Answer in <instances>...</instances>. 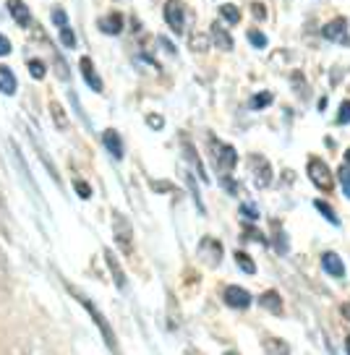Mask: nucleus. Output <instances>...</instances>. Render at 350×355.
Here are the masks:
<instances>
[{"mask_svg":"<svg viewBox=\"0 0 350 355\" xmlns=\"http://www.w3.org/2000/svg\"><path fill=\"white\" fill-rule=\"evenodd\" d=\"M219 183H222V186H225L230 193H238V191H241V186H238L235 180H230V175H222V178H219Z\"/></svg>","mask_w":350,"mask_h":355,"instance_id":"nucleus-33","label":"nucleus"},{"mask_svg":"<svg viewBox=\"0 0 350 355\" xmlns=\"http://www.w3.org/2000/svg\"><path fill=\"white\" fill-rule=\"evenodd\" d=\"M191 47H194V50H199V53H204V50H207V40L194 34V37H191Z\"/></svg>","mask_w":350,"mask_h":355,"instance_id":"nucleus-35","label":"nucleus"},{"mask_svg":"<svg viewBox=\"0 0 350 355\" xmlns=\"http://www.w3.org/2000/svg\"><path fill=\"white\" fill-rule=\"evenodd\" d=\"M0 92L3 94H13L16 92V76H13L11 68L0 66Z\"/></svg>","mask_w":350,"mask_h":355,"instance_id":"nucleus-18","label":"nucleus"},{"mask_svg":"<svg viewBox=\"0 0 350 355\" xmlns=\"http://www.w3.org/2000/svg\"><path fill=\"white\" fill-rule=\"evenodd\" d=\"M212 42L217 44L219 50H233V40H230V34L225 32L217 21L212 24Z\"/></svg>","mask_w":350,"mask_h":355,"instance_id":"nucleus-17","label":"nucleus"},{"mask_svg":"<svg viewBox=\"0 0 350 355\" xmlns=\"http://www.w3.org/2000/svg\"><path fill=\"white\" fill-rule=\"evenodd\" d=\"M78 68H81V76H84V81H87L89 87L94 89V92H102V78L97 76V71H94V63H92L89 58H81Z\"/></svg>","mask_w":350,"mask_h":355,"instance_id":"nucleus-11","label":"nucleus"},{"mask_svg":"<svg viewBox=\"0 0 350 355\" xmlns=\"http://www.w3.org/2000/svg\"><path fill=\"white\" fill-rule=\"evenodd\" d=\"M102 144H105V149H108L115 159H123V141H121V136H118V131L108 128V131L102 133Z\"/></svg>","mask_w":350,"mask_h":355,"instance_id":"nucleus-12","label":"nucleus"},{"mask_svg":"<svg viewBox=\"0 0 350 355\" xmlns=\"http://www.w3.org/2000/svg\"><path fill=\"white\" fill-rule=\"evenodd\" d=\"M183 152H186V157H188V159H191V165L197 167L199 178H201V180H209L207 173H204V167H201V159H199V157H197V152H194V146L188 144V141H186V144H183Z\"/></svg>","mask_w":350,"mask_h":355,"instance_id":"nucleus-22","label":"nucleus"},{"mask_svg":"<svg viewBox=\"0 0 350 355\" xmlns=\"http://www.w3.org/2000/svg\"><path fill=\"white\" fill-rule=\"evenodd\" d=\"M74 186H76V193L81 196V199H89V196H92V189H89V183H84V180H76Z\"/></svg>","mask_w":350,"mask_h":355,"instance_id":"nucleus-32","label":"nucleus"},{"mask_svg":"<svg viewBox=\"0 0 350 355\" xmlns=\"http://www.w3.org/2000/svg\"><path fill=\"white\" fill-rule=\"evenodd\" d=\"M235 264L241 269L243 275H253L256 272V264L251 261V256L246 254V251H235Z\"/></svg>","mask_w":350,"mask_h":355,"instance_id":"nucleus-21","label":"nucleus"},{"mask_svg":"<svg viewBox=\"0 0 350 355\" xmlns=\"http://www.w3.org/2000/svg\"><path fill=\"white\" fill-rule=\"evenodd\" d=\"M251 173H253V183H256L259 189H267V186L272 183V167H269V162H267L262 155L251 157Z\"/></svg>","mask_w":350,"mask_h":355,"instance_id":"nucleus-5","label":"nucleus"},{"mask_svg":"<svg viewBox=\"0 0 350 355\" xmlns=\"http://www.w3.org/2000/svg\"><path fill=\"white\" fill-rule=\"evenodd\" d=\"M340 313L350 322V303H342V306H340Z\"/></svg>","mask_w":350,"mask_h":355,"instance_id":"nucleus-38","label":"nucleus"},{"mask_svg":"<svg viewBox=\"0 0 350 355\" xmlns=\"http://www.w3.org/2000/svg\"><path fill=\"white\" fill-rule=\"evenodd\" d=\"M338 123H350V102H342V105H340Z\"/></svg>","mask_w":350,"mask_h":355,"instance_id":"nucleus-34","label":"nucleus"},{"mask_svg":"<svg viewBox=\"0 0 350 355\" xmlns=\"http://www.w3.org/2000/svg\"><path fill=\"white\" fill-rule=\"evenodd\" d=\"M259 306L274 311V313H280V311H283V300H280V295H277L274 290H267L264 295H259Z\"/></svg>","mask_w":350,"mask_h":355,"instance_id":"nucleus-19","label":"nucleus"},{"mask_svg":"<svg viewBox=\"0 0 350 355\" xmlns=\"http://www.w3.org/2000/svg\"><path fill=\"white\" fill-rule=\"evenodd\" d=\"M308 178H311V183L317 186V189H322L324 193H329L332 191V173H329L327 162H322V159H317V157H311L308 159Z\"/></svg>","mask_w":350,"mask_h":355,"instance_id":"nucleus-3","label":"nucleus"},{"mask_svg":"<svg viewBox=\"0 0 350 355\" xmlns=\"http://www.w3.org/2000/svg\"><path fill=\"white\" fill-rule=\"evenodd\" d=\"M105 261H108L110 272H112V277H115V285H118L121 290H126V277H123V269H121L118 259H115V254H112L110 248H105Z\"/></svg>","mask_w":350,"mask_h":355,"instance_id":"nucleus-15","label":"nucleus"},{"mask_svg":"<svg viewBox=\"0 0 350 355\" xmlns=\"http://www.w3.org/2000/svg\"><path fill=\"white\" fill-rule=\"evenodd\" d=\"M338 178H340V183H342V191H345V196L350 199V149L345 152V162L340 165Z\"/></svg>","mask_w":350,"mask_h":355,"instance_id":"nucleus-20","label":"nucleus"},{"mask_svg":"<svg viewBox=\"0 0 350 355\" xmlns=\"http://www.w3.org/2000/svg\"><path fill=\"white\" fill-rule=\"evenodd\" d=\"M165 21H167V26L175 34L183 32V26H186V11H183V3L181 0H167L165 3Z\"/></svg>","mask_w":350,"mask_h":355,"instance_id":"nucleus-4","label":"nucleus"},{"mask_svg":"<svg viewBox=\"0 0 350 355\" xmlns=\"http://www.w3.org/2000/svg\"><path fill=\"white\" fill-rule=\"evenodd\" d=\"M249 42H251L253 47H267V37H264L262 32L251 29V32H249Z\"/></svg>","mask_w":350,"mask_h":355,"instance_id":"nucleus-28","label":"nucleus"},{"mask_svg":"<svg viewBox=\"0 0 350 355\" xmlns=\"http://www.w3.org/2000/svg\"><path fill=\"white\" fill-rule=\"evenodd\" d=\"M322 266H324V272H327L329 277H345V264H342V259L338 254H327L322 256Z\"/></svg>","mask_w":350,"mask_h":355,"instance_id":"nucleus-10","label":"nucleus"},{"mask_svg":"<svg viewBox=\"0 0 350 355\" xmlns=\"http://www.w3.org/2000/svg\"><path fill=\"white\" fill-rule=\"evenodd\" d=\"M267 105H272V94H269V92H262V94H256V97L251 100L253 110H262V107H267Z\"/></svg>","mask_w":350,"mask_h":355,"instance_id":"nucleus-26","label":"nucleus"},{"mask_svg":"<svg viewBox=\"0 0 350 355\" xmlns=\"http://www.w3.org/2000/svg\"><path fill=\"white\" fill-rule=\"evenodd\" d=\"M147 123L152 125L154 131H160V128H162V118H160V115H147Z\"/></svg>","mask_w":350,"mask_h":355,"instance_id":"nucleus-37","label":"nucleus"},{"mask_svg":"<svg viewBox=\"0 0 350 355\" xmlns=\"http://www.w3.org/2000/svg\"><path fill=\"white\" fill-rule=\"evenodd\" d=\"M0 55H11V42H8V37H3V34H0Z\"/></svg>","mask_w":350,"mask_h":355,"instance_id":"nucleus-36","label":"nucleus"},{"mask_svg":"<svg viewBox=\"0 0 350 355\" xmlns=\"http://www.w3.org/2000/svg\"><path fill=\"white\" fill-rule=\"evenodd\" d=\"M8 11H11L16 24H22V26H29V24H32V13H29L24 0H8Z\"/></svg>","mask_w":350,"mask_h":355,"instance_id":"nucleus-13","label":"nucleus"},{"mask_svg":"<svg viewBox=\"0 0 350 355\" xmlns=\"http://www.w3.org/2000/svg\"><path fill=\"white\" fill-rule=\"evenodd\" d=\"M53 21L58 24L60 29H63V26H68V13L63 11V8H55V11H53Z\"/></svg>","mask_w":350,"mask_h":355,"instance_id":"nucleus-30","label":"nucleus"},{"mask_svg":"<svg viewBox=\"0 0 350 355\" xmlns=\"http://www.w3.org/2000/svg\"><path fill=\"white\" fill-rule=\"evenodd\" d=\"M345 350H348V355H350V337L345 340Z\"/></svg>","mask_w":350,"mask_h":355,"instance_id":"nucleus-40","label":"nucleus"},{"mask_svg":"<svg viewBox=\"0 0 350 355\" xmlns=\"http://www.w3.org/2000/svg\"><path fill=\"white\" fill-rule=\"evenodd\" d=\"M314 207H317L319 211H322V214H324V217H327L329 222H332V225H340V220H338V214H335V209H332V207H329L327 201H322V199H317L314 201Z\"/></svg>","mask_w":350,"mask_h":355,"instance_id":"nucleus-25","label":"nucleus"},{"mask_svg":"<svg viewBox=\"0 0 350 355\" xmlns=\"http://www.w3.org/2000/svg\"><path fill=\"white\" fill-rule=\"evenodd\" d=\"M253 16H256V19H264V16H267V13H264V8H262V6H253Z\"/></svg>","mask_w":350,"mask_h":355,"instance_id":"nucleus-39","label":"nucleus"},{"mask_svg":"<svg viewBox=\"0 0 350 355\" xmlns=\"http://www.w3.org/2000/svg\"><path fill=\"white\" fill-rule=\"evenodd\" d=\"M264 355H290L288 343L277 340V337H264Z\"/></svg>","mask_w":350,"mask_h":355,"instance_id":"nucleus-16","label":"nucleus"},{"mask_svg":"<svg viewBox=\"0 0 350 355\" xmlns=\"http://www.w3.org/2000/svg\"><path fill=\"white\" fill-rule=\"evenodd\" d=\"M219 16H222V19H225L228 24H238V21H241V11H238L235 6H230V3H225V6L219 8Z\"/></svg>","mask_w":350,"mask_h":355,"instance_id":"nucleus-23","label":"nucleus"},{"mask_svg":"<svg viewBox=\"0 0 350 355\" xmlns=\"http://www.w3.org/2000/svg\"><path fill=\"white\" fill-rule=\"evenodd\" d=\"M241 211H243V217H246V220H251V222L259 220V209H256L253 204H243Z\"/></svg>","mask_w":350,"mask_h":355,"instance_id":"nucleus-31","label":"nucleus"},{"mask_svg":"<svg viewBox=\"0 0 350 355\" xmlns=\"http://www.w3.org/2000/svg\"><path fill=\"white\" fill-rule=\"evenodd\" d=\"M99 29L105 34H121L123 32V16L121 13H110L105 19H99Z\"/></svg>","mask_w":350,"mask_h":355,"instance_id":"nucleus-14","label":"nucleus"},{"mask_svg":"<svg viewBox=\"0 0 350 355\" xmlns=\"http://www.w3.org/2000/svg\"><path fill=\"white\" fill-rule=\"evenodd\" d=\"M225 355H238V353H225Z\"/></svg>","mask_w":350,"mask_h":355,"instance_id":"nucleus-41","label":"nucleus"},{"mask_svg":"<svg viewBox=\"0 0 350 355\" xmlns=\"http://www.w3.org/2000/svg\"><path fill=\"white\" fill-rule=\"evenodd\" d=\"M199 251H201V256H204V261L207 264H219L222 261V245L215 241V238H204L201 241V245H199Z\"/></svg>","mask_w":350,"mask_h":355,"instance_id":"nucleus-9","label":"nucleus"},{"mask_svg":"<svg viewBox=\"0 0 350 355\" xmlns=\"http://www.w3.org/2000/svg\"><path fill=\"white\" fill-rule=\"evenodd\" d=\"M112 227H115V241H118V245H121L126 254H131V225L123 220L121 214H112Z\"/></svg>","mask_w":350,"mask_h":355,"instance_id":"nucleus-6","label":"nucleus"},{"mask_svg":"<svg viewBox=\"0 0 350 355\" xmlns=\"http://www.w3.org/2000/svg\"><path fill=\"white\" fill-rule=\"evenodd\" d=\"M212 159H215V167L228 175L230 170L235 167V162H238V155H235V149L230 144H222V141L212 139Z\"/></svg>","mask_w":350,"mask_h":355,"instance_id":"nucleus-2","label":"nucleus"},{"mask_svg":"<svg viewBox=\"0 0 350 355\" xmlns=\"http://www.w3.org/2000/svg\"><path fill=\"white\" fill-rule=\"evenodd\" d=\"M29 73H32V78H44L47 68H44L42 60H29Z\"/></svg>","mask_w":350,"mask_h":355,"instance_id":"nucleus-27","label":"nucleus"},{"mask_svg":"<svg viewBox=\"0 0 350 355\" xmlns=\"http://www.w3.org/2000/svg\"><path fill=\"white\" fill-rule=\"evenodd\" d=\"M322 34H324L327 40H332V42H350L348 21H345V19H335V21H329L327 26L322 29Z\"/></svg>","mask_w":350,"mask_h":355,"instance_id":"nucleus-8","label":"nucleus"},{"mask_svg":"<svg viewBox=\"0 0 350 355\" xmlns=\"http://www.w3.org/2000/svg\"><path fill=\"white\" fill-rule=\"evenodd\" d=\"M60 42L66 44V47H76V37H74V32H71L68 26L60 29Z\"/></svg>","mask_w":350,"mask_h":355,"instance_id":"nucleus-29","label":"nucleus"},{"mask_svg":"<svg viewBox=\"0 0 350 355\" xmlns=\"http://www.w3.org/2000/svg\"><path fill=\"white\" fill-rule=\"evenodd\" d=\"M71 293H74L78 303H81V306H84V309H87L89 313H92V319H94V324L99 327V332H102V337H105V343H108L110 347H112V350L118 353V343H115V334H112V329H110V324L105 322V316H102V313L97 311V306H94V303H92L89 298H84L81 293H76V290H71Z\"/></svg>","mask_w":350,"mask_h":355,"instance_id":"nucleus-1","label":"nucleus"},{"mask_svg":"<svg viewBox=\"0 0 350 355\" xmlns=\"http://www.w3.org/2000/svg\"><path fill=\"white\" fill-rule=\"evenodd\" d=\"M225 303L230 309H249L251 306V293L246 288H238V285H230L225 290Z\"/></svg>","mask_w":350,"mask_h":355,"instance_id":"nucleus-7","label":"nucleus"},{"mask_svg":"<svg viewBox=\"0 0 350 355\" xmlns=\"http://www.w3.org/2000/svg\"><path fill=\"white\" fill-rule=\"evenodd\" d=\"M50 112H53V121L58 128H66L68 125V118H66V112H63V107L58 105V102H50Z\"/></svg>","mask_w":350,"mask_h":355,"instance_id":"nucleus-24","label":"nucleus"}]
</instances>
